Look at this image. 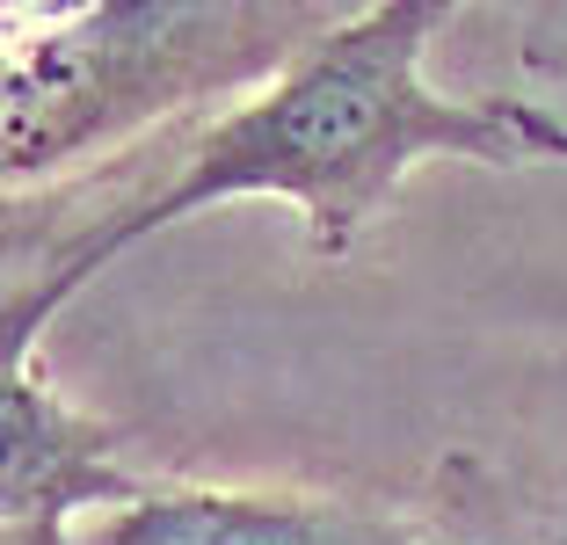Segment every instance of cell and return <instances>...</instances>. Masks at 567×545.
<instances>
[{"label":"cell","mask_w":567,"mask_h":545,"mask_svg":"<svg viewBox=\"0 0 567 545\" xmlns=\"http://www.w3.org/2000/svg\"><path fill=\"white\" fill-rule=\"evenodd\" d=\"M73 545H430L379 510L306 495H240V487H146L124 510H102Z\"/></svg>","instance_id":"4"},{"label":"cell","mask_w":567,"mask_h":545,"mask_svg":"<svg viewBox=\"0 0 567 545\" xmlns=\"http://www.w3.org/2000/svg\"><path fill=\"white\" fill-rule=\"evenodd\" d=\"M0 393H8L0 400V524L81 531L87 516L146 495V480L110 459L117 430L73 408L44 371H8Z\"/></svg>","instance_id":"3"},{"label":"cell","mask_w":567,"mask_h":545,"mask_svg":"<svg viewBox=\"0 0 567 545\" xmlns=\"http://www.w3.org/2000/svg\"><path fill=\"white\" fill-rule=\"evenodd\" d=\"M350 22L328 0H102L8 51L0 161L8 197L66 189L146 132L204 124L226 95H262Z\"/></svg>","instance_id":"2"},{"label":"cell","mask_w":567,"mask_h":545,"mask_svg":"<svg viewBox=\"0 0 567 545\" xmlns=\"http://www.w3.org/2000/svg\"><path fill=\"white\" fill-rule=\"evenodd\" d=\"M451 22L458 8L444 0L350 8V22L320 37L284 81L138 153V167H124L132 182H117L110 204L44 197L59 226L37 240H8V320H0L8 371H30V342L44 335V320L66 298H81L102 263H117L161 226H183L204 204L284 197L306 218V248L320 263H342L422 161H567L560 116L509 95L458 102L430 88L422 59H430V37Z\"/></svg>","instance_id":"1"}]
</instances>
